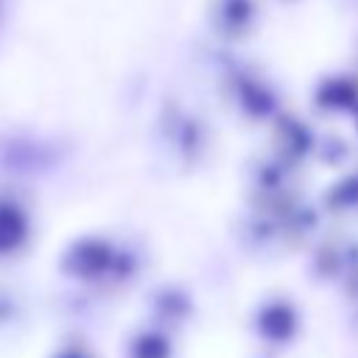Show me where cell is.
I'll return each instance as SVG.
<instances>
[{"label": "cell", "instance_id": "1", "mask_svg": "<svg viewBox=\"0 0 358 358\" xmlns=\"http://www.w3.org/2000/svg\"><path fill=\"white\" fill-rule=\"evenodd\" d=\"M204 22L227 45H241L260 31L263 0H207Z\"/></svg>", "mask_w": 358, "mask_h": 358}, {"label": "cell", "instance_id": "2", "mask_svg": "<svg viewBox=\"0 0 358 358\" xmlns=\"http://www.w3.org/2000/svg\"><path fill=\"white\" fill-rule=\"evenodd\" d=\"M322 98L327 101V103H350L352 98H355V87H352V81L350 78H330L324 87H322Z\"/></svg>", "mask_w": 358, "mask_h": 358}, {"label": "cell", "instance_id": "3", "mask_svg": "<svg viewBox=\"0 0 358 358\" xmlns=\"http://www.w3.org/2000/svg\"><path fill=\"white\" fill-rule=\"evenodd\" d=\"M6 8H8V0H0V25L6 22V14H8Z\"/></svg>", "mask_w": 358, "mask_h": 358}, {"label": "cell", "instance_id": "4", "mask_svg": "<svg viewBox=\"0 0 358 358\" xmlns=\"http://www.w3.org/2000/svg\"><path fill=\"white\" fill-rule=\"evenodd\" d=\"M282 3H296V0H282Z\"/></svg>", "mask_w": 358, "mask_h": 358}]
</instances>
